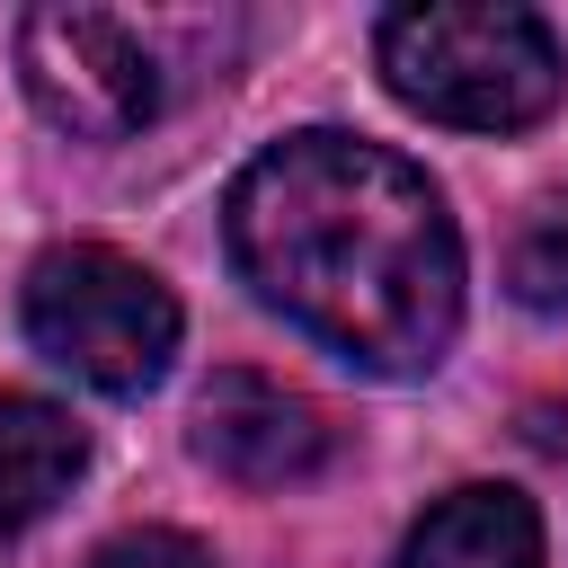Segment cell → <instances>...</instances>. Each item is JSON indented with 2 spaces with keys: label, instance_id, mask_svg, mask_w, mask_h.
<instances>
[{
  "label": "cell",
  "instance_id": "obj_1",
  "mask_svg": "<svg viewBox=\"0 0 568 568\" xmlns=\"http://www.w3.org/2000/svg\"><path fill=\"white\" fill-rule=\"evenodd\" d=\"M231 266L266 311L373 382H417L462 328V231L417 160L364 133H284L231 178Z\"/></svg>",
  "mask_w": 568,
  "mask_h": 568
},
{
  "label": "cell",
  "instance_id": "obj_2",
  "mask_svg": "<svg viewBox=\"0 0 568 568\" xmlns=\"http://www.w3.org/2000/svg\"><path fill=\"white\" fill-rule=\"evenodd\" d=\"M382 80L399 106L462 133H524L559 98V44L515 0H435L382 18Z\"/></svg>",
  "mask_w": 568,
  "mask_h": 568
},
{
  "label": "cell",
  "instance_id": "obj_3",
  "mask_svg": "<svg viewBox=\"0 0 568 568\" xmlns=\"http://www.w3.org/2000/svg\"><path fill=\"white\" fill-rule=\"evenodd\" d=\"M27 337L44 364H62L71 382L106 390V399H142L169 355H178V302L169 284L124 257V248H98V240H71V248H44L27 266Z\"/></svg>",
  "mask_w": 568,
  "mask_h": 568
},
{
  "label": "cell",
  "instance_id": "obj_4",
  "mask_svg": "<svg viewBox=\"0 0 568 568\" xmlns=\"http://www.w3.org/2000/svg\"><path fill=\"white\" fill-rule=\"evenodd\" d=\"M18 80L71 142H124L160 115V62L151 44L106 9H27L18 18Z\"/></svg>",
  "mask_w": 568,
  "mask_h": 568
},
{
  "label": "cell",
  "instance_id": "obj_5",
  "mask_svg": "<svg viewBox=\"0 0 568 568\" xmlns=\"http://www.w3.org/2000/svg\"><path fill=\"white\" fill-rule=\"evenodd\" d=\"M195 453L231 488H293L328 462V417L266 373H213L195 390Z\"/></svg>",
  "mask_w": 568,
  "mask_h": 568
},
{
  "label": "cell",
  "instance_id": "obj_6",
  "mask_svg": "<svg viewBox=\"0 0 568 568\" xmlns=\"http://www.w3.org/2000/svg\"><path fill=\"white\" fill-rule=\"evenodd\" d=\"M390 568H541V515L524 488H497V479L453 488L444 506L417 515Z\"/></svg>",
  "mask_w": 568,
  "mask_h": 568
},
{
  "label": "cell",
  "instance_id": "obj_7",
  "mask_svg": "<svg viewBox=\"0 0 568 568\" xmlns=\"http://www.w3.org/2000/svg\"><path fill=\"white\" fill-rule=\"evenodd\" d=\"M89 470V435L71 408L36 399V390H0V532L44 524L71 479Z\"/></svg>",
  "mask_w": 568,
  "mask_h": 568
},
{
  "label": "cell",
  "instance_id": "obj_8",
  "mask_svg": "<svg viewBox=\"0 0 568 568\" xmlns=\"http://www.w3.org/2000/svg\"><path fill=\"white\" fill-rule=\"evenodd\" d=\"M506 284H515V302H524V311H568V204H550V213L515 240Z\"/></svg>",
  "mask_w": 568,
  "mask_h": 568
},
{
  "label": "cell",
  "instance_id": "obj_9",
  "mask_svg": "<svg viewBox=\"0 0 568 568\" xmlns=\"http://www.w3.org/2000/svg\"><path fill=\"white\" fill-rule=\"evenodd\" d=\"M89 568H213V550L195 532H169V524H142V532H115L89 550Z\"/></svg>",
  "mask_w": 568,
  "mask_h": 568
}]
</instances>
